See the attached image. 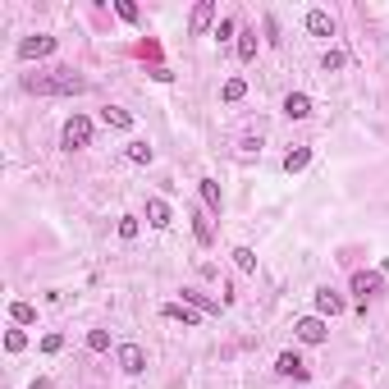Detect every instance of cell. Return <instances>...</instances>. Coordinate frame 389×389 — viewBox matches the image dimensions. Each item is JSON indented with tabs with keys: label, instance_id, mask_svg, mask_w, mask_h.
I'll return each mask as SVG.
<instances>
[{
	"label": "cell",
	"instance_id": "obj_1",
	"mask_svg": "<svg viewBox=\"0 0 389 389\" xmlns=\"http://www.w3.org/2000/svg\"><path fill=\"white\" fill-rule=\"evenodd\" d=\"M23 88L37 92V97H78L88 83H83L74 69H51V74H28V78H23Z\"/></svg>",
	"mask_w": 389,
	"mask_h": 389
},
{
	"label": "cell",
	"instance_id": "obj_2",
	"mask_svg": "<svg viewBox=\"0 0 389 389\" xmlns=\"http://www.w3.org/2000/svg\"><path fill=\"white\" fill-rule=\"evenodd\" d=\"M60 142H65V151H83V147L92 142V119H88V115H74V119L65 124Z\"/></svg>",
	"mask_w": 389,
	"mask_h": 389
},
{
	"label": "cell",
	"instance_id": "obj_3",
	"mask_svg": "<svg viewBox=\"0 0 389 389\" xmlns=\"http://www.w3.org/2000/svg\"><path fill=\"white\" fill-rule=\"evenodd\" d=\"M115 362H119L124 376H142V371H147V353L138 344H119V348H115Z\"/></svg>",
	"mask_w": 389,
	"mask_h": 389
},
{
	"label": "cell",
	"instance_id": "obj_4",
	"mask_svg": "<svg viewBox=\"0 0 389 389\" xmlns=\"http://www.w3.org/2000/svg\"><path fill=\"white\" fill-rule=\"evenodd\" d=\"M293 334H298L302 344H325V334H330V330H325L321 316H302V321L293 325Z\"/></svg>",
	"mask_w": 389,
	"mask_h": 389
},
{
	"label": "cell",
	"instance_id": "obj_5",
	"mask_svg": "<svg viewBox=\"0 0 389 389\" xmlns=\"http://www.w3.org/2000/svg\"><path fill=\"white\" fill-rule=\"evenodd\" d=\"M56 51V37H23L19 42V60H42Z\"/></svg>",
	"mask_w": 389,
	"mask_h": 389
},
{
	"label": "cell",
	"instance_id": "obj_6",
	"mask_svg": "<svg viewBox=\"0 0 389 389\" xmlns=\"http://www.w3.org/2000/svg\"><path fill=\"white\" fill-rule=\"evenodd\" d=\"M211 19H215V5H211V0H197V5H192V14H188V33L201 37L206 28H211Z\"/></svg>",
	"mask_w": 389,
	"mask_h": 389
},
{
	"label": "cell",
	"instance_id": "obj_7",
	"mask_svg": "<svg viewBox=\"0 0 389 389\" xmlns=\"http://www.w3.org/2000/svg\"><path fill=\"white\" fill-rule=\"evenodd\" d=\"M275 371H279V376H293V380H307V376H311V371H307V362H302L298 353H279Z\"/></svg>",
	"mask_w": 389,
	"mask_h": 389
},
{
	"label": "cell",
	"instance_id": "obj_8",
	"mask_svg": "<svg viewBox=\"0 0 389 389\" xmlns=\"http://www.w3.org/2000/svg\"><path fill=\"white\" fill-rule=\"evenodd\" d=\"M197 192H201V201H206V211H211V215L224 211V197H220V183H215V179H201Z\"/></svg>",
	"mask_w": 389,
	"mask_h": 389
},
{
	"label": "cell",
	"instance_id": "obj_9",
	"mask_svg": "<svg viewBox=\"0 0 389 389\" xmlns=\"http://www.w3.org/2000/svg\"><path fill=\"white\" fill-rule=\"evenodd\" d=\"M307 33H311V37H334V14L311 10V14H307Z\"/></svg>",
	"mask_w": 389,
	"mask_h": 389
},
{
	"label": "cell",
	"instance_id": "obj_10",
	"mask_svg": "<svg viewBox=\"0 0 389 389\" xmlns=\"http://www.w3.org/2000/svg\"><path fill=\"white\" fill-rule=\"evenodd\" d=\"M165 321H183V330H192L201 316H197V307H188V302H169V307H165Z\"/></svg>",
	"mask_w": 389,
	"mask_h": 389
},
{
	"label": "cell",
	"instance_id": "obj_11",
	"mask_svg": "<svg viewBox=\"0 0 389 389\" xmlns=\"http://www.w3.org/2000/svg\"><path fill=\"white\" fill-rule=\"evenodd\" d=\"M380 289H385L380 275H367V270H357V275H353V293H357V298H376Z\"/></svg>",
	"mask_w": 389,
	"mask_h": 389
},
{
	"label": "cell",
	"instance_id": "obj_12",
	"mask_svg": "<svg viewBox=\"0 0 389 389\" xmlns=\"http://www.w3.org/2000/svg\"><path fill=\"white\" fill-rule=\"evenodd\" d=\"M316 311H321V316H339V311H344V298L334 289H316Z\"/></svg>",
	"mask_w": 389,
	"mask_h": 389
},
{
	"label": "cell",
	"instance_id": "obj_13",
	"mask_svg": "<svg viewBox=\"0 0 389 389\" xmlns=\"http://www.w3.org/2000/svg\"><path fill=\"white\" fill-rule=\"evenodd\" d=\"M284 115H289V119H307L311 115V97L307 92H293V97L284 101Z\"/></svg>",
	"mask_w": 389,
	"mask_h": 389
},
{
	"label": "cell",
	"instance_id": "obj_14",
	"mask_svg": "<svg viewBox=\"0 0 389 389\" xmlns=\"http://www.w3.org/2000/svg\"><path fill=\"white\" fill-rule=\"evenodd\" d=\"M147 224L165 229V224H169V201H160V197H151V201H147Z\"/></svg>",
	"mask_w": 389,
	"mask_h": 389
},
{
	"label": "cell",
	"instance_id": "obj_15",
	"mask_svg": "<svg viewBox=\"0 0 389 389\" xmlns=\"http://www.w3.org/2000/svg\"><path fill=\"white\" fill-rule=\"evenodd\" d=\"M238 60H243V65L256 60V28H243V33H238Z\"/></svg>",
	"mask_w": 389,
	"mask_h": 389
},
{
	"label": "cell",
	"instance_id": "obj_16",
	"mask_svg": "<svg viewBox=\"0 0 389 389\" xmlns=\"http://www.w3.org/2000/svg\"><path fill=\"white\" fill-rule=\"evenodd\" d=\"M183 302H188V307H197V311H211V316H220V302L206 298V293H197V289H183Z\"/></svg>",
	"mask_w": 389,
	"mask_h": 389
},
{
	"label": "cell",
	"instance_id": "obj_17",
	"mask_svg": "<svg viewBox=\"0 0 389 389\" xmlns=\"http://www.w3.org/2000/svg\"><path fill=\"white\" fill-rule=\"evenodd\" d=\"M307 165H311V147H298V151L284 156V174H298V169H307Z\"/></svg>",
	"mask_w": 389,
	"mask_h": 389
},
{
	"label": "cell",
	"instance_id": "obj_18",
	"mask_svg": "<svg viewBox=\"0 0 389 389\" xmlns=\"http://www.w3.org/2000/svg\"><path fill=\"white\" fill-rule=\"evenodd\" d=\"M101 119L110 124V129H133V115L119 110V106H106V110H101Z\"/></svg>",
	"mask_w": 389,
	"mask_h": 389
},
{
	"label": "cell",
	"instance_id": "obj_19",
	"mask_svg": "<svg viewBox=\"0 0 389 389\" xmlns=\"http://www.w3.org/2000/svg\"><path fill=\"white\" fill-rule=\"evenodd\" d=\"M10 316H14V325H33L37 307H33V302H10Z\"/></svg>",
	"mask_w": 389,
	"mask_h": 389
},
{
	"label": "cell",
	"instance_id": "obj_20",
	"mask_svg": "<svg viewBox=\"0 0 389 389\" xmlns=\"http://www.w3.org/2000/svg\"><path fill=\"white\" fill-rule=\"evenodd\" d=\"M192 233H197V243H201V247H211V243H215V229H211V220H201L197 211H192Z\"/></svg>",
	"mask_w": 389,
	"mask_h": 389
},
{
	"label": "cell",
	"instance_id": "obj_21",
	"mask_svg": "<svg viewBox=\"0 0 389 389\" xmlns=\"http://www.w3.org/2000/svg\"><path fill=\"white\" fill-rule=\"evenodd\" d=\"M233 266L252 275V270H256V252H252V247H233Z\"/></svg>",
	"mask_w": 389,
	"mask_h": 389
},
{
	"label": "cell",
	"instance_id": "obj_22",
	"mask_svg": "<svg viewBox=\"0 0 389 389\" xmlns=\"http://www.w3.org/2000/svg\"><path fill=\"white\" fill-rule=\"evenodd\" d=\"M151 147H147V142H129V160H133V165H151Z\"/></svg>",
	"mask_w": 389,
	"mask_h": 389
},
{
	"label": "cell",
	"instance_id": "obj_23",
	"mask_svg": "<svg viewBox=\"0 0 389 389\" xmlns=\"http://www.w3.org/2000/svg\"><path fill=\"white\" fill-rule=\"evenodd\" d=\"M243 92H247L243 78H229V83H224V101H243Z\"/></svg>",
	"mask_w": 389,
	"mask_h": 389
},
{
	"label": "cell",
	"instance_id": "obj_24",
	"mask_svg": "<svg viewBox=\"0 0 389 389\" xmlns=\"http://www.w3.org/2000/svg\"><path fill=\"white\" fill-rule=\"evenodd\" d=\"M88 348H92V353H106V348H110V334H106V330H92V334H88Z\"/></svg>",
	"mask_w": 389,
	"mask_h": 389
},
{
	"label": "cell",
	"instance_id": "obj_25",
	"mask_svg": "<svg viewBox=\"0 0 389 389\" xmlns=\"http://www.w3.org/2000/svg\"><path fill=\"white\" fill-rule=\"evenodd\" d=\"M5 348H10V353H23V348H28V334H23V330H10V334H5Z\"/></svg>",
	"mask_w": 389,
	"mask_h": 389
},
{
	"label": "cell",
	"instance_id": "obj_26",
	"mask_svg": "<svg viewBox=\"0 0 389 389\" xmlns=\"http://www.w3.org/2000/svg\"><path fill=\"white\" fill-rule=\"evenodd\" d=\"M115 14H119L124 23H138V5H133V0H119V5H115Z\"/></svg>",
	"mask_w": 389,
	"mask_h": 389
},
{
	"label": "cell",
	"instance_id": "obj_27",
	"mask_svg": "<svg viewBox=\"0 0 389 389\" xmlns=\"http://www.w3.org/2000/svg\"><path fill=\"white\" fill-rule=\"evenodd\" d=\"M321 69H325V74H334V69H344V51H325Z\"/></svg>",
	"mask_w": 389,
	"mask_h": 389
},
{
	"label": "cell",
	"instance_id": "obj_28",
	"mask_svg": "<svg viewBox=\"0 0 389 389\" xmlns=\"http://www.w3.org/2000/svg\"><path fill=\"white\" fill-rule=\"evenodd\" d=\"M233 33H238V23H233V19H220V23H215V37H220V42H224V37H233Z\"/></svg>",
	"mask_w": 389,
	"mask_h": 389
},
{
	"label": "cell",
	"instance_id": "obj_29",
	"mask_svg": "<svg viewBox=\"0 0 389 389\" xmlns=\"http://www.w3.org/2000/svg\"><path fill=\"white\" fill-rule=\"evenodd\" d=\"M119 238H138V220H133V215H124V220H119Z\"/></svg>",
	"mask_w": 389,
	"mask_h": 389
},
{
	"label": "cell",
	"instance_id": "obj_30",
	"mask_svg": "<svg viewBox=\"0 0 389 389\" xmlns=\"http://www.w3.org/2000/svg\"><path fill=\"white\" fill-rule=\"evenodd\" d=\"M42 348H46V353H60V348H65V339H60V334H46Z\"/></svg>",
	"mask_w": 389,
	"mask_h": 389
},
{
	"label": "cell",
	"instance_id": "obj_31",
	"mask_svg": "<svg viewBox=\"0 0 389 389\" xmlns=\"http://www.w3.org/2000/svg\"><path fill=\"white\" fill-rule=\"evenodd\" d=\"M151 78H156V83H169V78H174V74H169L165 65H151Z\"/></svg>",
	"mask_w": 389,
	"mask_h": 389
},
{
	"label": "cell",
	"instance_id": "obj_32",
	"mask_svg": "<svg viewBox=\"0 0 389 389\" xmlns=\"http://www.w3.org/2000/svg\"><path fill=\"white\" fill-rule=\"evenodd\" d=\"M28 389H51V380H33V385H28Z\"/></svg>",
	"mask_w": 389,
	"mask_h": 389
}]
</instances>
